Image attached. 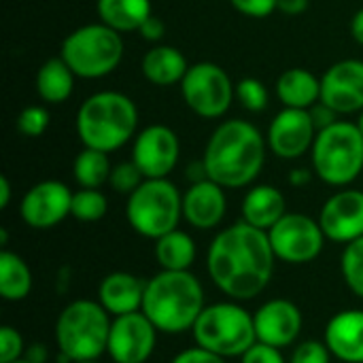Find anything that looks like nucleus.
Here are the masks:
<instances>
[{
	"label": "nucleus",
	"instance_id": "dca6fc26",
	"mask_svg": "<svg viewBox=\"0 0 363 363\" xmlns=\"http://www.w3.org/2000/svg\"><path fill=\"white\" fill-rule=\"evenodd\" d=\"M319 223L328 240L349 245L363 236V191L345 187L321 206Z\"/></svg>",
	"mask_w": 363,
	"mask_h": 363
},
{
	"label": "nucleus",
	"instance_id": "ea45409f",
	"mask_svg": "<svg viewBox=\"0 0 363 363\" xmlns=\"http://www.w3.org/2000/svg\"><path fill=\"white\" fill-rule=\"evenodd\" d=\"M311 111V117H313V123H315V128H317V132L319 130H325V128H330V125H334L336 121H340L338 117V113L332 108V106H328L325 102H317L313 108H308Z\"/></svg>",
	"mask_w": 363,
	"mask_h": 363
},
{
	"label": "nucleus",
	"instance_id": "09e8293b",
	"mask_svg": "<svg viewBox=\"0 0 363 363\" xmlns=\"http://www.w3.org/2000/svg\"><path fill=\"white\" fill-rule=\"evenodd\" d=\"M77 363H102L100 359H89V362H77Z\"/></svg>",
	"mask_w": 363,
	"mask_h": 363
},
{
	"label": "nucleus",
	"instance_id": "20e7f679",
	"mask_svg": "<svg viewBox=\"0 0 363 363\" xmlns=\"http://www.w3.org/2000/svg\"><path fill=\"white\" fill-rule=\"evenodd\" d=\"M74 128L83 147L113 153L136 136L138 108L121 91H96L79 106Z\"/></svg>",
	"mask_w": 363,
	"mask_h": 363
},
{
	"label": "nucleus",
	"instance_id": "8fccbe9b",
	"mask_svg": "<svg viewBox=\"0 0 363 363\" xmlns=\"http://www.w3.org/2000/svg\"><path fill=\"white\" fill-rule=\"evenodd\" d=\"M13 363H30L28 359H17V362H13Z\"/></svg>",
	"mask_w": 363,
	"mask_h": 363
},
{
	"label": "nucleus",
	"instance_id": "6e6552de",
	"mask_svg": "<svg viewBox=\"0 0 363 363\" xmlns=\"http://www.w3.org/2000/svg\"><path fill=\"white\" fill-rule=\"evenodd\" d=\"M60 57L79 79H102L119 68L123 60V38L102 21L85 23L62 40Z\"/></svg>",
	"mask_w": 363,
	"mask_h": 363
},
{
	"label": "nucleus",
	"instance_id": "2f4dec72",
	"mask_svg": "<svg viewBox=\"0 0 363 363\" xmlns=\"http://www.w3.org/2000/svg\"><path fill=\"white\" fill-rule=\"evenodd\" d=\"M236 98L249 113H262L268 108L270 94H268V87L259 79L245 77L236 83Z\"/></svg>",
	"mask_w": 363,
	"mask_h": 363
},
{
	"label": "nucleus",
	"instance_id": "9b49d317",
	"mask_svg": "<svg viewBox=\"0 0 363 363\" xmlns=\"http://www.w3.org/2000/svg\"><path fill=\"white\" fill-rule=\"evenodd\" d=\"M268 238L277 259L294 266L315 262L328 240L319 219L304 213H287L272 230H268Z\"/></svg>",
	"mask_w": 363,
	"mask_h": 363
},
{
	"label": "nucleus",
	"instance_id": "de8ad7c7",
	"mask_svg": "<svg viewBox=\"0 0 363 363\" xmlns=\"http://www.w3.org/2000/svg\"><path fill=\"white\" fill-rule=\"evenodd\" d=\"M355 123H357V128L362 130V134H363V111H362V113H359V119H357Z\"/></svg>",
	"mask_w": 363,
	"mask_h": 363
},
{
	"label": "nucleus",
	"instance_id": "b1692460",
	"mask_svg": "<svg viewBox=\"0 0 363 363\" xmlns=\"http://www.w3.org/2000/svg\"><path fill=\"white\" fill-rule=\"evenodd\" d=\"M277 98L285 108L308 111L321 100V79L306 68H289L277 79Z\"/></svg>",
	"mask_w": 363,
	"mask_h": 363
},
{
	"label": "nucleus",
	"instance_id": "c03bdc74",
	"mask_svg": "<svg viewBox=\"0 0 363 363\" xmlns=\"http://www.w3.org/2000/svg\"><path fill=\"white\" fill-rule=\"evenodd\" d=\"M313 177H317L313 168H294L287 179H289V185L294 187H306L313 181Z\"/></svg>",
	"mask_w": 363,
	"mask_h": 363
},
{
	"label": "nucleus",
	"instance_id": "7c9ffc66",
	"mask_svg": "<svg viewBox=\"0 0 363 363\" xmlns=\"http://www.w3.org/2000/svg\"><path fill=\"white\" fill-rule=\"evenodd\" d=\"M340 272L347 283V287L363 298V236L345 245L342 257H340Z\"/></svg>",
	"mask_w": 363,
	"mask_h": 363
},
{
	"label": "nucleus",
	"instance_id": "4be33fe9",
	"mask_svg": "<svg viewBox=\"0 0 363 363\" xmlns=\"http://www.w3.org/2000/svg\"><path fill=\"white\" fill-rule=\"evenodd\" d=\"M287 215V202L279 187L255 185L242 198V221L257 230H272Z\"/></svg>",
	"mask_w": 363,
	"mask_h": 363
},
{
	"label": "nucleus",
	"instance_id": "bb28decb",
	"mask_svg": "<svg viewBox=\"0 0 363 363\" xmlns=\"http://www.w3.org/2000/svg\"><path fill=\"white\" fill-rule=\"evenodd\" d=\"M198 249L194 238L179 228L155 240V259L162 270H174V272L191 270Z\"/></svg>",
	"mask_w": 363,
	"mask_h": 363
},
{
	"label": "nucleus",
	"instance_id": "aec40b11",
	"mask_svg": "<svg viewBox=\"0 0 363 363\" xmlns=\"http://www.w3.org/2000/svg\"><path fill=\"white\" fill-rule=\"evenodd\" d=\"M323 342L342 363H363V311L349 308L336 313L325 325Z\"/></svg>",
	"mask_w": 363,
	"mask_h": 363
},
{
	"label": "nucleus",
	"instance_id": "a211bd4d",
	"mask_svg": "<svg viewBox=\"0 0 363 363\" xmlns=\"http://www.w3.org/2000/svg\"><path fill=\"white\" fill-rule=\"evenodd\" d=\"M321 102L338 115L363 111V60H340L321 77Z\"/></svg>",
	"mask_w": 363,
	"mask_h": 363
},
{
	"label": "nucleus",
	"instance_id": "412c9836",
	"mask_svg": "<svg viewBox=\"0 0 363 363\" xmlns=\"http://www.w3.org/2000/svg\"><path fill=\"white\" fill-rule=\"evenodd\" d=\"M147 281L132 272H111L98 285V302L111 317L138 313L143 308Z\"/></svg>",
	"mask_w": 363,
	"mask_h": 363
},
{
	"label": "nucleus",
	"instance_id": "72a5a7b5",
	"mask_svg": "<svg viewBox=\"0 0 363 363\" xmlns=\"http://www.w3.org/2000/svg\"><path fill=\"white\" fill-rule=\"evenodd\" d=\"M51 123V115L45 106L40 104H32V106H26L19 117H17V130L28 136V138H38L47 132Z\"/></svg>",
	"mask_w": 363,
	"mask_h": 363
},
{
	"label": "nucleus",
	"instance_id": "a878e982",
	"mask_svg": "<svg viewBox=\"0 0 363 363\" xmlns=\"http://www.w3.org/2000/svg\"><path fill=\"white\" fill-rule=\"evenodd\" d=\"M77 74L70 66L57 55L40 64L36 72V94L47 104H62L72 96Z\"/></svg>",
	"mask_w": 363,
	"mask_h": 363
},
{
	"label": "nucleus",
	"instance_id": "58836bf2",
	"mask_svg": "<svg viewBox=\"0 0 363 363\" xmlns=\"http://www.w3.org/2000/svg\"><path fill=\"white\" fill-rule=\"evenodd\" d=\"M170 363H228V362H225V357L215 355V353H211V351H206V349H202V347H198V345H196V347H191V349H185V351L177 353Z\"/></svg>",
	"mask_w": 363,
	"mask_h": 363
},
{
	"label": "nucleus",
	"instance_id": "f3484780",
	"mask_svg": "<svg viewBox=\"0 0 363 363\" xmlns=\"http://www.w3.org/2000/svg\"><path fill=\"white\" fill-rule=\"evenodd\" d=\"M253 321H255L257 342L277 349H287L296 345L304 328L302 311L298 308V304L285 298H272L264 302L253 313Z\"/></svg>",
	"mask_w": 363,
	"mask_h": 363
},
{
	"label": "nucleus",
	"instance_id": "1a4fd4ad",
	"mask_svg": "<svg viewBox=\"0 0 363 363\" xmlns=\"http://www.w3.org/2000/svg\"><path fill=\"white\" fill-rule=\"evenodd\" d=\"M125 219L138 236L157 240L179 228L183 194L168 179H145L128 196Z\"/></svg>",
	"mask_w": 363,
	"mask_h": 363
},
{
	"label": "nucleus",
	"instance_id": "a19ab883",
	"mask_svg": "<svg viewBox=\"0 0 363 363\" xmlns=\"http://www.w3.org/2000/svg\"><path fill=\"white\" fill-rule=\"evenodd\" d=\"M140 36L145 38V40H149V43H160L162 38H164V34H166V23H164V19H160L157 15H151L143 26H140Z\"/></svg>",
	"mask_w": 363,
	"mask_h": 363
},
{
	"label": "nucleus",
	"instance_id": "9d476101",
	"mask_svg": "<svg viewBox=\"0 0 363 363\" xmlns=\"http://www.w3.org/2000/svg\"><path fill=\"white\" fill-rule=\"evenodd\" d=\"M179 85L185 104L204 119L223 117L236 98V85L232 83L230 74L215 62L191 64Z\"/></svg>",
	"mask_w": 363,
	"mask_h": 363
},
{
	"label": "nucleus",
	"instance_id": "c756f323",
	"mask_svg": "<svg viewBox=\"0 0 363 363\" xmlns=\"http://www.w3.org/2000/svg\"><path fill=\"white\" fill-rule=\"evenodd\" d=\"M108 211V200L100 189H87L79 187L72 194V206L70 217H74L81 223H96L100 221Z\"/></svg>",
	"mask_w": 363,
	"mask_h": 363
},
{
	"label": "nucleus",
	"instance_id": "4468645a",
	"mask_svg": "<svg viewBox=\"0 0 363 363\" xmlns=\"http://www.w3.org/2000/svg\"><path fill=\"white\" fill-rule=\"evenodd\" d=\"M72 194L74 191H70L66 183L55 179L32 185L19 202L21 221L32 230H51L60 225L70 215Z\"/></svg>",
	"mask_w": 363,
	"mask_h": 363
},
{
	"label": "nucleus",
	"instance_id": "e433bc0d",
	"mask_svg": "<svg viewBox=\"0 0 363 363\" xmlns=\"http://www.w3.org/2000/svg\"><path fill=\"white\" fill-rule=\"evenodd\" d=\"M240 363H287L283 357V349L264 345V342H255L242 357Z\"/></svg>",
	"mask_w": 363,
	"mask_h": 363
},
{
	"label": "nucleus",
	"instance_id": "f257e3e1",
	"mask_svg": "<svg viewBox=\"0 0 363 363\" xmlns=\"http://www.w3.org/2000/svg\"><path fill=\"white\" fill-rule=\"evenodd\" d=\"M277 255L268 232L238 221L221 230L206 253V270L213 285L236 302L257 298L274 277Z\"/></svg>",
	"mask_w": 363,
	"mask_h": 363
},
{
	"label": "nucleus",
	"instance_id": "c9c22d12",
	"mask_svg": "<svg viewBox=\"0 0 363 363\" xmlns=\"http://www.w3.org/2000/svg\"><path fill=\"white\" fill-rule=\"evenodd\" d=\"M332 353L321 340H304L291 351L289 363H332Z\"/></svg>",
	"mask_w": 363,
	"mask_h": 363
},
{
	"label": "nucleus",
	"instance_id": "473e14b6",
	"mask_svg": "<svg viewBox=\"0 0 363 363\" xmlns=\"http://www.w3.org/2000/svg\"><path fill=\"white\" fill-rule=\"evenodd\" d=\"M143 181H145V177H143V172L138 170V166L132 160L113 164V170H111V177H108V185H111L113 191L130 196Z\"/></svg>",
	"mask_w": 363,
	"mask_h": 363
},
{
	"label": "nucleus",
	"instance_id": "6ab92c4d",
	"mask_svg": "<svg viewBox=\"0 0 363 363\" xmlns=\"http://www.w3.org/2000/svg\"><path fill=\"white\" fill-rule=\"evenodd\" d=\"M228 213L225 189L211 181H198L183 194V219L196 230H215Z\"/></svg>",
	"mask_w": 363,
	"mask_h": 363
},
{
	"label": "nucleus",
	"instance_id": "5701e85b",
	"mask_svg": "<svg viewBox=\"0 0 363 363\" xmlns=\"http://www.w3.org/2000/svg\"><path fill=\"white\" fill-rule=\"evenodd\" d=\"M140 68L149 83L157 87H168L183 81L189 70V64L181 49L172 45H155L145 53Z\"/></svg>",
	"mask_w": 363,
	"mask_h": 363
},
{
	"label": "nucleus",
	"instance_id": "37998d69",
	"mask_svg": "<svg viewBox=\"0 0 363 363\" xmlns=\"http://www.w3.org/2000/svg\"><path fill=\"white\" fill-rule=\"evenodd\" d=\"M308 4H311V0H279L277 11L296 17V15H302L308 9Z\"/></svg>",
	"mask_w": 363,
	"mask_h": 363
},
{
	"label": "nucleus",
	"instance_id": "7ed1b4c3",
	"mask_svg": "<svg viewBox=\"0 0 363 363\" xmlns=\"http://www.w3.org/2000/svg\"><path fill=\"white\" fill-rule=\"evenodd\" d=\"M204 308V287L191 270H160L155 277L147 279L140 311L160 334L179 336L191 332Z\"/></svg>",
	"mask_w": 363,
	"mask_h": 363
},
{
	"label": "nucleus",
	"instance_id": "f8f14e48",
	"mask_svg": "<svg viewBox=\"0 0 363 363\" xmlns=\"http://www.w3.org/2000/svg\"><path fill=\"white\" fill-rule=\"evenodd\" d=\"M157 334L143 311L113 317L106 353L113 363H147L155 351Z\"/></svg>",
	"mask_w": 363,
	"mask_h": 363
},
{
	"label": "nucleus",
	"instance_id": "39448f33",
	"mask_svg": "<svg viewBox=\"0 0 363 363\" xmlns=\"http://www.w3.org/2000/svg\"><path fill=\"white\" fill-rule=\"evenodd\" d=\"M113 317L98 300L66 304L55 321L57 353L70 363L100 359L106 353Z\"/></svg>",
	"mask_w": 363,
	"mask_h": 363
},
{
	"label": "nucleus",
	"instance_id": "49530a36",
	"mask_svg": "<svg viewBox=\"0 0 363 363\" xmlns=\"http://www.w3.org/2000/svg\"><path fill=\"white\" fill-rule=\"evenodd\" d=\"M11 202V181L2 174L0 177V208H6Z\"/></svg>",
	"mask_w": 363,
	"mask_h": 363
},
{
	"label": "nucleus",
	"instance_id": "cd10ccee",
	"mask_svg": "<svg viewBox=\"0 0 363 363\" xmlns=\"http://www.w3.org/2000/svg\"><path fill=\"white\" fill-rule=\"evenodd\" d=\"M34 287L32 270L23 257L2 249L0 251V296L6 302H21Z\"/></svg>",
	"mask_w": 363,
	"mask_h": 363
},
{
	"label": "nucleus",
	"instance_id": "79ce46f5",
	"mask_svg": "<svg viewBox=\"0 0 363 363\" xmlns=\"http://www.w3.org/2000/svg\"><path fill=\"white\" fill-rule=\"evenodd\" d=\"M23 359H28L30 363H47L49 362V349L43 342H32L26 347Z\"/></svg>",
	"mask_w": 363,
	"mask_h": 363
},
{
	"label": "nucleus",
	"instance_id": "423d86ee",
	"mask_svg": "<svg viewBox=\"0 0 363 363\" xmlns=\"http://www.w3.org/2000/svg\"><path fill=\"white\" fill-rule=\"evenodd\" d=\"M191 334L198 347L225 359L242 357L257 342L253 315L236 300L206 304Z\"/></svg>",
	"mask_w": 363,
	"mask_h": 363
},
{
	"label": "nucleus",
	"instance_id": "c85d7f7f",
	"mask_svg": "<svg viewBox=\"0 0 363 363\" xmlns=\"http://www.w3.org/2000/svg\"><path fill=\"white\" fill-rule=\"evenodd\" d=\"M113 164L108 160V153L83 147V151L74 157L72 164V177L79 187L87 189H100L104 183H108Z\"/></svg>",
	"mask_w": 363,
	"mask_h": 363
},
{
	"label": "nucleus",
	"instance_id": "ddd939ff",
	"mask_svg": "<svg viewBox=\"0 0 363 363\" xmlns=\"http://www.w3.org/2000/svg\"><path fill=\"white\" fill-rule=\"evenodd\" d=\"M181 157V143L174 130L155 123L134 136L132 162L145 179H168Z\"/></svg>",
	"mask_w": 363,
	"mask_h": 363
},
{
	"label": "nucleus",
	"instance_id": "f03ea898",
	"mask_svg": "<svg viewBox=\"0 0 363 363\" xmlns=\"http://www.w3.org/2000/svg\"><path fill=\"white\" fill-rule=\"evenodd\" d=\"M266 136L245 119H228L215 128L204 149L206 177L223 189L251 185L266 162Z\"/></svg>",
	"mask_w": 363,
	"mask_h": 363
},
{
	"label": "nucleus",
	"instance_id": "f704fd0d",
	"mask_svg": "<svg viewBox=\"0 0 363 363\" xmlns=\"http://www.w3.org/2000/svg\"><path fill=\"white\" fill-rule=\"evenodd\" d=\"M26 342L19 330L11 325L0 328V363H13L17 359H23L26 355Z\"/></svg>",
	"mask_w": 363,
	"mask_h": 363
},
{
	"label": "nucleus",
	"instance_id": "4c0bfd02",
	"mask_svg": "<svg viewBox=\"0 0 363 363\" xmlns=\"http://www.w3.org/2000/svg\"><path fill=\"white\" fill-rule=\"evenodd\" d=\"M230 4L247 17H268L277 11L279 0H230Z\"/></svg>",
	"mask_w": 363,
	"mask_h": 363
},
{
	"label": "nucleus",
	"instance_id": "2eb2a0df",
	"mask_svg": "<svg viewBox=\"0 0 363 363\" xmlns=\"http://www.w3.org/2000/svg\"><path fill=\"white\" fill-rule=\"evenodd\" d=\"M317 138V128L313 123L311 111L285 108L268 125V149L281 160H300L306 155Z\"/></svg>",
	"mask_w": 363,
	"mask_h": 363
},
{
	"label": "nucleus",
	"instance_id": "a18cd8bd",
	"mask_svg": "<svg viewBox=\"0 0 363 363\" xmlns=\"http://www.w3.org/2000/svg\"><path fill=\"white\" fill-rule=\"evenodd\" d=\"M351 34H353L355 43H359L363 47V9H359L351 19Z\"/></svg>",
	"mask_w": 363,
	"mask_h": 363
},
{
	"label": "nucleus",
	"instance_id": "393cba45",
	"mask_svg": "<svg viewBox=\"0 0 363 363\" xmlns=\"http://www.w3.org/2000/svg\"><path fill=\"white\" fill-rule=\"evenodd\" d=\"M96 13L104 26L123 34L140 30L153 15V4L151 0H96Z\"/></svg>",
	"mask_w": 363,
	"mask_h": 363
},
{
	"label": "nucleus",
	"instance_id": "0eeeda50",
	"mask_svg": "<svg viewBox=\"0 0 363 363\" xmlns=\"http://www.w3.org/2000/svg\"><path fill=\"white\" fill-rule=\"evenodd\" d=\"M315 174L332 185L347 187L363 172V134L353 121H336L319 130L311 149Z\"/></svg>",
	"mask_w": 363,
	"mask_h": 363
}]
</instances>
